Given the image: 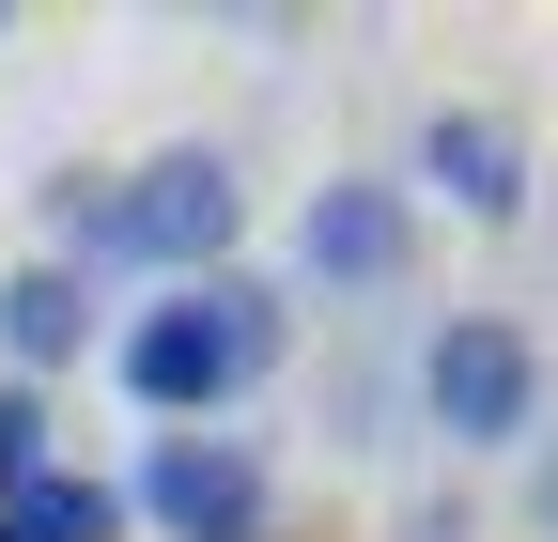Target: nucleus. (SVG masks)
I'll use <instances>...</instances> for the list:
<instances>
[{
  "label": "nucleus",
  "instance_id": "obj_1",
  "mask_svg": "<svg viewBox=\"0 0 558 542\" xmlns=\"http://www.w3.org/2000/svg\"><path fill=\"white\" fill-rule=\"evenodd\" d=\"M295 357V295L264 280V263H218V280H171L156 310H124V342H109V372H124V403L156 434H218L233 403Z\"/></svg>",
  "mask_w": 558,
  "mask_h": 542
},
{
  "label": "nucleus",
  "instance_id": "obj_2",
  "mask_svg": "<svg viewBox=\"0 0 558 542\" xmlns=\"http://www.w3.org/2000/svg\"><path fill=\"white\" fill-rule=\"evenodd\" d=\"M418 434H435V449H527L543 434V342L512 310L418 325Z\"/></svg>",
  "mask_w": 558,
  "mask_h": 542
},
{
  "label": "nucleus",
  "instance_id": "obj_3",
  "mask_svg": "<svg viewBox=\"0 0 558 542\" xmlns=\"http://www.w3.org/2000/svg\"><path fill=\"white\" fill-rule=\"evenodd\" d=\"M124 263L140 280H218V263H248V171L218 140H171V156H140L124 171Z\"/></svg>",
  "mask_w": 558,
  "mask_h": 542
},
{
  "label": "nucleus",
  "instance_id": "obj_4",
  "mask_svg": "<svg viewBox=\"0 0 558 542\" xmlns=\"http://www.w3.org/2000/svg\"><path fill=\"white\" fill-rule=\"evenodd\" d=\"M109 496L156 542H279V496H264V449L248 434H140V465Z\"/></svg>",
  "mask_w": 558,
  "mask_h": 542
},
{
  "label": "nucleus",
  "instance_id": "obj_5",
  "mask_svg": "<svg viewBox=\"0 0 558 542\" xmlns=\"http://www.w3.org/2000/svg\"><path fill=\"white\" fill-rule=\"evenodd\" d=\"M295 280L311 295H403L418 280V201L403 171H326L295 201Z\"/></svg>",
  "mask_w": 558,
  "mask_h": 542
},
{
  "label": "nucleus",
  "instance_id": "obj_6",
  "mask_svg": "<svg viewBox=\"0 0 558 542\" xmlns=\"http://www.w3.org/2000/svg\"><path fill=\"white\" fill-rule=\"evenodd\" d=\"M403 201H450L465 233H512V218H527V124H512V109H418Z\"/></svg>",
  "mask_w": 558,
  "mask_h": 542
},
{
  "label": "nucleus",
  "instance_id": "obj_7",
  "mask_svg": "<svg viewBox=\"0 0 558 542\" xmlns=\"http://www.w3.org/2000/svg\"><path fill=\"white\" fill-rule=\"evenodd\" d=\"M94 342H109V295L94 280H62V263H16V280H0V387L78 372Z\"/></svg>",
  "mask_w": 558,
  "mask_h": 542
},
{
  "label": "nucleus",
  "instance_id": "obj_8",
  "mask_svg": "<svg viewBox=\"0 0 558 542\" xmlns=\"http://www.w3.org/2000/svg\"><path fill=\"white\" fill-rule=\"evenodd\" d=\"M32 263L109 280V263H124V171H47V248H32Z\"/></svg>",
  "mask_w": 558,
  "mask_h": 542
},
{
  "label": "nucleus",
  "instance_id": "obj_9",
  "mask_svg": "<svg viewBox=\"0 0 558 542\" xmlns=\"http://www.w3.org/2000/svg\"><path fill=\"white\" fill-rule=\"evenodd\" d=\"M0 542H124V496L94 481V465H47V481L0 496Z\"/></svg>",
  "mask_w": 558,
  "mask_h": 542
},
{
  "label": "nucleus",
  "instance_id": "obj_10",
  "mask_svg": "<svg viewBox=\"0 0 558 542\" xmlns=\"http://www.w3.org/2000/svg\"><path fill=\"white\" fill-rule=\"evenodd\" d=\"M47 387H0V496H16V481H47Z\"/></svg>",
  "mask_w": 558,
  "mask_h": 542
},
{
  "label": "nucleus",
  "instance_id": "obj_11",
  "mask_svg": "<svg viewBox=\"0 0 558 542\" xmlns=\"http://www.w3.org/2000/svg\"><path fill=\"white\" fill-rule=\"evenodd\" d=\"M527 527H558V449H543V465H527Z\"/></svg>",
  "mask_w": 558,
  "mask_h": 542
},
{
  "label": "nucleus",
  "instance_id": "obj_12",
  "mask_svg": "<svg viewBox=\"0 0 558 542\" xmlns=\"http://www.w3.org/2000/svg\"><path fill=\"white\" fill-rule=\"evenodd\" d=\"M0 32H16V0H0Z\"/></svg>",
  "mask_w": 558,
  "mask_h": 542
},
{
  "label": "nucleus",
  "instance_id": "obj_13",
  "mask_svg": "<svg viewBox=\"0 0 558 542\" xmlns=\"http://www.w3.org/2000/svg\"><path fill=\"white\" fill-rule=\"evenodd\" d=\"M418 542H450V527H418Z\"/></svg>",
  "mask_w": 558,
  "mask_h": 542
}]
</instances>
